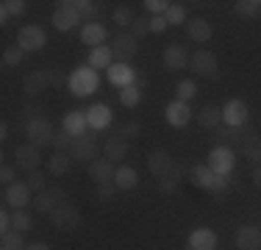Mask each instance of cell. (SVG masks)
Returning <instances> with one entry per match:
<instances>
[{"instance_id":"32","label":"cell","mask_w":261,"mask_h":250,"mask_svg":"<svg viewBox=\"0 0 261 250\" xmlns=\"http://www.w3.org/2000/svg\"><path fill=\"white\" fill-rule=\"evenodd\" d=\"M242 153H245V159L256 161V164H261V136L250 134L245 139V145H242Z\"/></svg>"},{"instance_id":"31","label":"cell","mask_w":261,"mask_h":250,"mask_svg":"<svg viewBox=\"0 0 261 250\" xmlns=\"http://www.w3.org/2000/svg\"><path fill=\"white\" fill-rule=\"evenodd\" d=\"M70 153H53L50 159H47V172L56 175V178H61L67 170H70Z\"/></svg>"},{"instance_id":"14","label":"cell","mask_w":261,"mask_h":250,"mask_svg":"<svg viewBox=\"0 0 261 250\" xmlns=\"http://www.w3.org/2000/svg\"><path fill=\"white\" fill-rule=\"evenodd\" d=\"M208 167L214 170L217 175H228L233 167V150L228 147H214L208 153Z\"/></svg>"},{"instance_id":"37","label":"cell","mask_w":261,"mask_h":250,"mask_svg":"<svg viewBox=\"0 0 261 250\" xmlns=\"http://www.w3.org/2000/svg\"><path fill=\"white\" fill-rule=\"evenodd\" d=\"M175 95L181 103H189L192 97L197 95V86H195V81H178V86H175Z\"/></svg>"},{"instance_id":"49","label":"cell","mask_w":261,"mask_h":250,"mask_svg":"<svg viewBox=\"0 0 261 250\" xmlns=\"http://www.w3.org/2000/svg\"><path fill=\"white\" fill-rule=\"evenodd\" d=\"M167 25H170V22H167L164 14H161V17H153V20H150V31H153V34H164Z\"/></svg>"},{"instance_id":"41","label":"cell","mask_w":261,"mask_h":250,"mask_svg":"<svg viewBox=\"0 0 261 250\" xmlns=\"http://www.w3.org/2000/svg\"><path fill=\"white\" fill-rule=\"evenodd\" d=\"M164 17H167V22H170V25H181L186 20V9H184L181 3H172L170 9H167Z\"/></svg>"},{"instance_id":"22","label":"cell","mask_w":261,"mask_h":250,"mask_svg":"<svg viewBox=\"0 0 261 250\" xmlns=\"http://www.w3.org/2000/svg\"><path fill=\"white\" fill-rule=\"evenodd\" d=\"M211 22L208 20H200V17H195V20H189V28H186V36H189L192 42H208L211 39Z\"/></svg>"},{"instance_id":"15","label":"cell","mask_w":261,"mask_h":250,"mask_svg":"<svg viewBox=\"0 0 261 250\" xmlns=\"http://www.w3.org/2000/svg\"><path fill=\"white\" fill-rule=\"evenodd\" d=\"M164 117H167V122H170L172 128H184V125L192 120V109H189V103H181V100H172V103L167 106Z\"/></svg>"},{"instance_id":"25","label":"cell","mask_w":261,"mask_h":250,"mask_svg":"<svg viewBox=\"0 0 261 250\" xmlns=\"http://www.w3.org/2000/svg\"><path fill=\"white\" fill-rule=\"evenodd\" d=\"M128 156V142L122 139V136H111V139H106V159L114 164V161H122Z\"/></svg>"},{"instance_id":"20","label":"cell","mask_w":261,"mask_h":250,"mask_svg":"<svg viewBox=\"0 0 261 250\" xmlns=\"http://www.w3.org/2000/svg\"><path fill=\"white\" fill-rule=\"evenodd\" d=\"M89 178L95 181V184H109V181H114V164H111L109 159H100V161H89Z\"/></svg>"},{"instance_id":"13","label":"cell","mask_w":261,"mask_h":250,"mask_svg":"<svg viewBox=\"0 0 261 250\" xmlns=\"http://www.w3.org/2000/svg\"><path fill=\"white\" fill-rule=\"evenodd\" d=\"M222 122L231 125V128H242L247 122V106L242 100H228L225 109H222Z\"/></svg>"},{"instance_id":"47","label":"cell","mask_w":261,"mask_h":250,"mask_svg":"<svg viewBox=\"0 0 261 250\" xmlns=\"http://www.w3.org/2000/svg\"><path fill=\"white\" fill-rule=\"evenodd\" d=\"M130 34L139 39V36L150 34V20H134V25H130Z\"/></svg>"},{"instance_id":"11","label":"cell","mask_w":261,"mask_h":250,"mask_svg":"<svg viewBox=\"0 0 261 250\" xmlns=\"http://www.w3.org/2000/svg\"><path fill=\"white\" fill-rule=\"evenodd\" d=\"M61 203H67V195L61 189H56V186H53V189L39 192V195L34 197V209L42 211V214H50L56 206H61Z\"/></svg>"},{"instance_id":"51","label":"cell","mask_w":261,"mask_h":250,"mask_svg":"<svg viewBox=\"0 0 261 250\" xmlns=\"http://www.w3.org/2000/svg\"><path fill=\"white\" fill-rule=\"evenodd\" d=\"M47 78H50V86H53V89H61V86H64V78H61L56 70H47Z\"/></svg>"},{"instance_id":"53","label":"cell","mask_w":261,"mask_h":250,"mask_svg":"<svg viewBox=\"0 0 261 250\" xmlns=\"http://www.w3.org/2000/svg\"><path fill=\"white\" fill-rule=\"evenodd\" d=\"M0 228H3V234H6V231H11V214H9V211L0 214Z\"/></svg>"},{"instance_id":"55","label":"cell","mask_w":261,"mask_h":250,"mask_svg":"<svg viewBox=\"0 0 261 250\" xmlns=\"http://www.w3.org/2000/svg\"><path fill=\"white\" fill-rule=\"evenodd\" d=\"M25 250H50V247H47L45 242H34V245H28Z\"/></svg>"},{"instance_id":"1","label":"cell","mask_w":261,"mask_h":250,"mask_svg":"<svg viewBox=\"0 0 261 250\" xmlns=\"http://www.w3.org/2000/svg\"><path fill=\"white\" fill-rule=\"evenodd\" d=\"M50 222H53V228H59V231H75L81 225V211L67 200V203L56 206L50 211Z\"/></svg>"},{"instance_id":"38","label":"cell","mask_w":261,"mask_h":250,"mask_svg":"<svg viewBox=\"0 0 261 250\" xmlns=\"http://www.w3.org/2000/svg\"><path fill=\"white\" fill-rule=\"evenodd\" d=\"M25 184L31 186V192H36V195H39V192L47 189V175L42 172V170H34V172H28V181H25Z\"/></svg>"},{"instance_id":"24","label":"cell","mask_w":261,"mask_h":250,"mask_svg":"<svg viewBox=\"0 0 261 250\" xmlns=\"http://www.w3.org/2000/svg\"><path fill=\"white\" fill-rule=\"evenodd\" d=\"M111 59H114V53H111V47H106V45L89 50V67L92 70H109Z\"/></svg>"},{"instance_id":"2","label":"cell","mask_w":261,"mask_h":250,"mask_svg":"<svg viewBox=\"0 0 261 250\" xmlns=\"http://www.w3.org/2000/svg\"><path fill=\"white\" fill-rule=\"evenodd\" d=\"M70 89L75 97H86L97 89V75L92 67H78L75 72L70 75Z\"/></svg>"},{"instance_id":"19","label":"cell","mask_w":261,"mask_h":250,"mask_svg":"<svg viewBox=\"0 0 261 250\" xmlns=\"http://www.w3.org/2000/svg\"><path fill=\"white\" fill-rule=\"evenodd\" d=\"M164 64L170 70H184L189 67V53H186L184 45H167L164 47Z\"/></svg>"},{"instance_id":"17","label":"cell","mask_w":261,"mask_h":250,"mask_svg":"<svg viewBox=\"0 0 261 250\" xmlns=\"http://www.w3.org/2000/svg\"><path fill=\"white\" fill-rule=\"evenodd\" d=\"M236 245H239V250H258L261 247V231L256 225H242L236 231Z\"/></svg>"},{"instance_id":"48","label":"cell","mask_w":261,"mask_h":250,"mask_svg":"<svg viewBox=\"0 0 261 250\" xmlns=\"http://www.w3.org/2000/svg\"><path fill=\"white\" fill-rule=\"evenodd\" d=\"M114 192H117V184H114V181H109V184H97V195L106 197V200L114 197Z\"/></svg>"},{"instance_id":"36","label":"cell","mask_w":261,"mask_h":250,"mask_svg":"<svg viewBox=\"0 0 261 250\" xmlns=\"http://www.w3.org/2000/svg\"><path fill=\"white\" fill-rule=\"evenodd\" d=\"M31 225H34V220H31V214L25 209L11 214V231H22V234H25V231H31Z\"/></svg>"},{"instance_id":"10","label":"cell","mask_w":261,"mask_h":250,"mask_svg":"<svg viewBox=\"0 0 261 250\" xmlns=\"http://www.w3.org/2000/svg\"><path fill=\"white\" fill-rule=\"evenodd\" d=\"M3 203L11 206L14 211H20V209H25V206H31V186H28V184H11V186H6Z\"/></svg>"},{"instance_id":"23","label":"cell","mask_w":261,"mask_h":250,"mask_svg":"<svg viewBox=\"0 0 261 250\" xmlns=\"http://www.w3.org/2000/svg\"><path fill=\"white\" fill-rule=\"evenodd\" d=\"M103 39H106V28L100 22H89V25H84V31H81V42L84 45H89V47H100L103 45Z\"/></svg>"},{"instance_id":"7","label":"cell","mask_w":261,"mask_h":250,"mask_svg":"<svg viewBox=\"0 0 261 250\" xmlns=\"http://www.w3.org/2000/svg\"><path fill=\"white\" fill-rule=\"evenodd\" d=\"M70 159L72 161H95L97 156V142L92 136H72V145H70Z\"/></svg>"},{"instance_id":"45","label":"cell","mask_w":261,"mask_h":250,"mask_svg":"<svg viewBox=\"0 0 261 250\" xmlns=\"http://www.w3.org/2000/svg\"><path fill=\"white\" fill-rule=\"evenodd\" d=\"M70 145H72V136L67 134L64 128H61V134H56V136H53V147H56V153H67V150H70Z\"/></svg>"},{"instance_id":"33","label":"cell","mask_w":261,"mask_h":250,"mask_svg":"<svg viewBox=\"0 0 261 250\" xmlns=\"http://www.w3.org/2000/svg\"><path fill=\"white\" fill-rule=\"evenodd\" d=\"M236 14L245 17V20L261 17V0H239V3H236Z\"/></svg>"},{"instance_id":"12","label":"cell","mask_w":261,"mask_h":250,"mask_svg":"<svg viewBox=\"0 0 261 250\" xmlns=\"http://www.w3.org/2000/svg\"><path fill=\"white\" fill-rule=\"evenodd\" d=\"M14 161H17V170H25V172H34L39 170V147L34 145H20L14 150Z\"/></svg>"},{"instance_id":"50","label":"cell","mask_w":261,"mask_h":250,"mask_svg":"<svg viewBox=\"0 0 261 250\" xmlns=\"http://www.w3.org/2000/svg\"><path fill=\"white\" fill-rule=\"evenodd\" d=\"M0 181H3L6 186L14 184V167H11V164H3V170H0Z\"/></svg>"},{"instance_id":"56","label":"cell","mask_w":261,"mask_h":250,"mask_svg":"<svg viewBox=\"0 0 261 250\" xmlns=\"http://www.w3.org/2000/svg\"><path fill=\"white\" fill-rule=\"evenodd\" d=\"M0 136H3V139H6V136H9V122H0Z\"/></svg>"},{"instance_id":"35","label":"cell","mask_w":261,"mask_h":250,"mask_svg":"<svg viewBox=\"0 0 261 250\" xmlns=\"http://www.w3.org/2000/svg\"><path fill=\"white\" fill-rule=\"evenodd\" d=\"M25 239H22V231H6L3 234V250H25Z\"/></svg>"},{"instance_id":"5","label":"cell","mask_w":261,"mask_h":250,"mask_svg":"<svg viewBox=\"0 0 261 250\" xmlns=\"http://www.w3.org/2000/svg\"><path fill=\"white\" fill-rule=\"evenodd\" d=\"M78 22H81V11L75 9V3H70V0H67V3H59V9L53 11V25L56 28L64 34V31H72Z\"/></svg>"},{"instance_id":"54","label":"cell","mask_w":261,"mask_h":250,"mask_svg":"<svg viewBox=\"0 0 261 250\" xmlns=\"http://www.w3.org/2000/svg\"><path fill=\"white\" fill-rule=\"evenodd\" d=\"M253 184L261 186V164H256V170H253Z\"/></svg>"},{"instance_id":"52","label":"cell","mask_w":261,"mask_h":250,"mask_svg":"<svg viewBox=\"0 0 261 250\" xmlns=\"http://www.w3.org/2000/svg\"><path fill=\"white\" fill-rule=\"evenodd\" d=\"M178 189V181H172V178H161V192L164 195H170V192H175Z\"/></svg>"},{"instance_id":"8","label":"cell","mask_w":261,"mask_h":250,"mask_svg":"<svg viewBox=\"0 0 261 250\" xmlns=\"http://www.w3.org/2000/svg\"><path fill=\"white\" fill-rule=\"evenodd\" d=\"M189 67H192V72L203 75V78H214L217 70H220V64H217V56L208 53V50H197V53L189 59Z\"/></svg>"},{"instance_id":"30","label":"cell","mask_w":261,"mask_h":250,"mask_svg":"<svg viewBox=\"0 0 261 250\" xmlns=\"http://www.w3.org/2000/svg\"><path fill=\"white\" fill-rule=\"evenodd\" d=\"M197 122L203 125V128H220V120H222V111L217 109V106H203L200 111H197L195 117Z\"/></svg>"},{"instance_id":"26","label":"cell","mask_w":261,"mask_h":250,"mask_svg":"<svg viewBox=\"0 0 261 250\" xmlns=\"http://www.w3.org/2000/svg\"><path fill=\"white\" fill-rule=\"evenodd\" d=\"M109 81L117 86H134V70H130L128 64H111L109 67Z\"/></svg>"},{"instance_id":"28","label":"cell","mask_w":261,"mask_h":250,"mask_svg":"<svg viewBox=\"0 0 261 250\" xmlns=\"http://www.w3.org/2000/svg\"><path fill=\"white\" fill-rule=\"evenodd\" d=\"M192 181H195L200 189H214V184H217V172L211 170L208 164H200V167H195L192 170Z\"/></svg>"},{"instance_id":"21","label":"cell","mask_w":261,"mask_h":250,"mask_svg":"<svg viewBox=\"0 0 261 250\" xmlns=\"http://www.w3.org/2000/svg\"><path fill=\"white\" fill-rule=\"evenodd\" d=\"M111 117L114 114H111V109L106 103H95V106H89V111H86V122H89L92 128H97V131L106 128V125L111 122Z\"/></svg>"},{"instance_id":"3","label":"cell","mask_w":261,"mask_h":250,"mask_svg":"<svg viewBox=\"0 0 261 250\" xmlns=\"http://www.w3.org/2000/svg\"><path fill=\"white\" fill-rule=\"evenodd\" d=\"M25 136H28V145H34V147L42 150L45 145H53L56 131H53V125L47 122V120H28Z\"/></svg>"},{"instance_id":"18","label":"cell","mask_w":261,"mask_h":250,"mask_svg":"<svg viewBox=\"0 0 261 250\" xmlns=\"http://www.w3.org/2000/svg\"><path fill=\"white\" fill-rule=\"evenodd\" d=\"M189 247L192 250H214L217 247V234L211 228H195L189 234Z\"/></svg>"},{"instance_id":"40","label":"cell","mask_w":261,"mask_h":250,"mask_svg":"<svg viewBox=\"0 0 261 250\" xmlns=\"http://www.w3.org/2000/svg\"><path fill=\"white\" fill-rule=\"evenodd\" d=\"M111 20H114L117 25H122V28H128V25H134V14H130L128 6H117L114 14H111Z\"/></svg>"},{"instance_id":"4","label":"cell","mask_w":261,"mask_h":250,"mask_svg":"<svg viewBox=\"0 0 261 250\" xmlns=\"http://www.w3.org/2000/svg\"><path fill=\"white\" fill-rule=\"evenodd\" d=\"M47 45V34L39 28V25H25L17 36V47L28 50V53H39L42 47Z\"/></svg>"},{"instance_id":"42","label":"cell","mask_w":261,"mask_h":250,"mask_svg":"<svg viewBox=\"0 0 261 250\" xmlns=\"http://www.w3.org/2000/svg\"><path fill=\"white\" fill-rule=\"evenodd\" d=\"M22 53H25L22 47H6V50H3V64H6V67H20Z\"/></svg>"},{"instance_id":"6","label":"cell","mask_w":261,"mask_h":250,"mask_svg":"<svg viewBox=\"0 0 261 250\" xmlns=\"http://www.w3.org/2000/svg\"><path fill=\"white\" fill-rule=\"evenodd\" d=\"M172 167H175V159H172L167 150H150L147 153V170H150L156 178H170V172H172Z\"/></svg>"},{"instance_id":"46","label":"cell","mask_w":261,"mask_h":250,"mask_svg":"<svg viewBox=\"0 0 261 250\" xmlns=\"http://www.w3.org/2000/svg\"><path fill=\"white\" fill-rule=\"evenodd\" d=\"M139 134H142V122H136V120H130V122H125V125H122V139H125V136H128V139H139Z\"/></svg>"},{"instance_id":"39","label":"cell","mask_w":261,"mask_h":250,"mask_svg":"<svg viewBox=\"0 0 261 250\" xmlns=\"http://www.w3.org/2000/svg\"><path fill=\"white\" fill-rule=\"evenodd\" d=\"M142 100V92L136 89V86H125V89L120 92V103L125 106V109H134V106H139Z\"/></svg>"},{"instance_id":"29","label":"cell","mask_w":261,"mask_h":250,"mask_svg":"<svg viewBox=\"0 0 261 250\" xmlns=\"http://www.w3.org/2000/svg\"><path fill=\"white\" fill-rule=\"evenodd\" d=\"M114 184H117V189H134V186L139 184V175H136L134 167H117Z\"/></svg>"},{"instance_id":"16","label":"cell","mask_w":261,"mask_h":250,"mask_svg":"<svg viewBox=\"0 0 261 250\" xmlns=\"http://www.w3.org/2000/svg\"><path fill=\"white\" fill-rule=\"evenodd\" d=\"M50 86V78H47V70H34L25 75V81H22V89H25L28 97H36L42 95V92Z\"/></svg>"},{"instance_id":"34","label":"cell","mask_w":261,"mask_h":250,"mask_svg":"<svg viewBox=\"0 0 261 250\" xmlns=\"http://www.w3.org/2000/svg\"><path fill=\"white\" fill-rule=\"evenodd\" d=\"M25 11V3L22 0H3L0 3V22H6L9 17H20Z\"/></svg>"},{"instance_id":"27","label":"cell","mask_w":261,"mask_h":250,"mask_svg":"<svg viewBox=\"0 0 261 250\" xmlns=\"http://www.w3.org/2000/svg\"><path fill=\"white\" fill-rule=\"evenodd\" d=\"M86 114L84 111H70V114L64 117V125H61V128L67 131V134L70 136H84V128H86Z\"/></svg>"},{"instance_id":"43","label":"cell","mask_w":261,"mask_h":250,"mask_svg":"<svg viewBox=\"0 0 261 250\" xmlns=\"http://www.w3.org/2000/svg\"><path fill=\"white\" fill-rule=\"evenodd\" d=\"M75 9L81 11V17H84V20H95L97 11H100V9H97V3H92V0H78Z\"/></svg>"},{"instance_id":"9","label":"cell","mask_w":261,"mask_h":250,"mask_svg":"<svg viewBox=\"0 0 261 250\" xmlns=\"http://www.w3.org/2000/svg\"><path fill=\"white\" fill-rule=\"evenodd\" d=\"M111 53H114V59H120V64H128V59H134L136 53V36L130 31L117 34L114 42H111Z\"/></svg>"},{"instance_id":"44","label":"cell","mask_w":261,"mask_h":250,"mask_svg":"<svg viewBox=\"0 0 261 250\" xmlns=\"http://www.w3.org/2000/svg\"><path fill=\"white\" fill-rule=\"evenodd\" d=\"M170 0H145V9L150 11L153 17H161V14H167V9H170Z\"/></svg>"}]
</instances>
